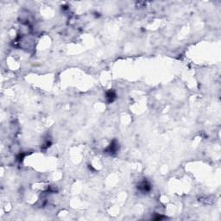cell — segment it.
<instances>
[{
    "mask_svg": "<svg viewBox=\"0 0 221 221\" xmlns=\"http://www.w3.org/2000/svg\"><path fill=\"white\" fill-rule=\"evenodd\" d=\"M137 188L142 191V192H148L150 190V184L146 180H144L143 182H141L139 184L137 185Z\"/></svg>",
    "mask_w": 221,
    "mask_h": 221,
    "instance_id": "obj_1",
    "label": "cell"
},
{
    "mask_svg": "<svg viewBox=\"0 0 221 221\" xmlns=\"http://www.w3.org/2000/svg\"><path fill=\"white\" fill-rule=\"evenodd\" d=\"M118 149V144L117 143V141H113L110 144V146L108 147V148L106 149L107 152H109L110 154H114L117 152V150Z\"/></svg>",
    "mask_w": 221,
    "mask_h": 221,
    "instance_id": "obj_2",
    "label": "cell"
},
{
    "mask_svg": "<svg viewBox=\"0 0 221 221\" xmlns=\"http://www.w3.org/2000/svg\"><path fill=\"white\" fill-rule=\"evenodd\" d=\"M106 99H107V101H108L109 103H111V102L114 101L115 99H116V93H115V92L112 91V90L108 91V92L106 93Z\"/></svg>",
    "mask_w": 221,
    "mask_h": 221,
    "instance_id": "obj_3",
    "label": "cell"
}]
</instances>
